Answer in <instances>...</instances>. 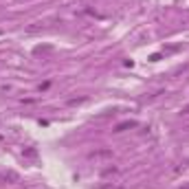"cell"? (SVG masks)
<instances>
[{"instance_id":"1","label":"cell","mask_w":189,"mask_h":189,"mask_svg":"<svg viewBox=\"0 0 189 189\" xmlns=\"http://www.w3.org/2000/svg\"><path fill=\"white\" fill-rule=\"evenodd\" d=\"M97 189H119V187H115V185H106V187H97Z\"/></svg>"}]
</instances>
